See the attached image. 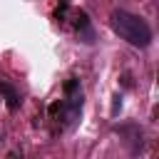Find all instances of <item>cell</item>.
I'll return each instance as SVG.
<instances>
[{"label":"cell","mask_w":159,"mask_h":159,"mask_svg":"<svg viewBox=\"0 0 159 159\" xmlns=\"http://www.w3.org/2000/svg\"><path fill=\"white\" fill-rule=\"evenodd\" d=\"M82 107H84L82 82L77 77H67L62 84V99H55L50 104V122L55 132L75 129L82 119Z\"/></svg>","instance_id":"6da1fadb"},{"label":"cell","mask_w":159,"mask_h":159,"mask_svg":"<svg viewBox=\"0 0 159 159\" xmlns=\"http://www.w3.org/2000/svg\"><path fill=\"white\" fill-rule=\"evenodd\" d=\"M109 25H112V30H114L122 40H127L132 47L144 50V47L152 45V37H154V35H152L149 22H147L144 17L124 10V7H114V10L109 12Z\"/></svg>","instance_id":"7a4b0ae2"},{"label":"cell","mask_w":159,"mask_h":159,"mask_svg":"<svg viewBox=\"0 0 159 159\" xmlns=\"http://www.w3.org/2000/svg\"><path fill=\"white\" fill-rule=\"evenodd\" d=\"M114 132L122 137V142L127 144V149H129V154H132V157H137V154L144 149V132H142V127H139L137 122L117 124V127H114Z\"/></svg>","instance_id":"3957f363"},{"label":"cell","mask_w":159,"mask_h":159,"mask_svg":"<svg viewBox=\"0 0 159 159\" xmlns=\"http://www.w3.org/2000/svg\"><path fill=\"white\" fill-rule=\"evenodd\" d=\"M72 30H75L80 42H84V45L94 42V27H92V20H89V15L84 10H72Z\"/></svg>","instance_id":"277c9868"},{"label":"cell","mask_w":159,"mask_h":159,"mask_svg":"<svg viewBox=\"0 0 159 159\" xmlns=\"http://www.w3.org/2000/svg\"><path fill=\"white\" fill-rule=\"evenodd\" d=\"M0 97L5 99V104H7V109H10V112L20 109V104H22L20 92H17V89H15V84H10L7 80H0Z\"/></svg>","instance_id":"5b68a950"},{"label":"cell","mask_w":159,"mask_h":159,"mask_svg":"<svg viewBox=\"0 0 159 159\" xmlns=\"http://www.w3.org/2000/svg\"><path fill=\"white\" fill-rule=\"evenodd\" d=\"M112 99H114V104H112V117H117V112L122 109V94H114Z\"/></svg>","instance_id":"8992f818"}]
</instances>
